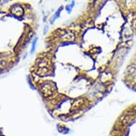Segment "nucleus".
Here are the masks:
<instances>
[{
	"label": "nucleus",
	"instance_id": "nucleus-1",
	"mask_svg": "<svg viewBox=\"0 0 136 136\" xmlns=\"http://www.w3.org/2000/svg\"><path fill=\"white\" fill-rule=\"evenodd\" d=\"M41 91L44 94V96H48L51 95L53 93V89L51 85L49 84H44L41 87Z\"/></svg>",
	"mask_w": 136,
	"mask_h": 136
},
{
	"label": "nucleus",
	"instance_id": "nucleus-2",
	"mask_svg": "<svg viewBox=\"0 0 136 136\" xmlns=\"http://www.w3.org/2000/svg\"><path fill=\"white\" fill-rule=\"evenodd\" d=\"M136 71V66L135 65H130V66H128V68H127V73H128V75L129 76H131L133 73H135Z\"/></svg>",
	"mask_w": 136,
	"mask_h": 136
}]
</instances>
